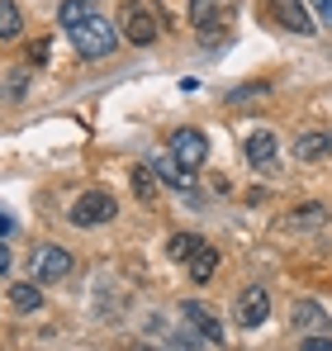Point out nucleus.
Segmentation results:
<instances>
[{"label":"nucleus","mask_w":332,"mask_h":351,"mask_svg":"<svg viewBox=\"0 0 332 351\" xmlns=\"http://www.w3.org/2000/svg\"><path fill=\"white\" fill-rule=\"evenodd\" d=\"M133 351H162V347H152V342H138V347H133Z\"/></svg>","instance_id":"obj_26"},{"label":"nucleus","mask_w":332,"mask_h":351,"mask_svg":"<svg viewBox=\"0 0 332 351\" xmlns=\"http://www.w3.org/2000/svg\"><path fill=\"white\" fill-rule=\"evenodd\" d=\"M114 214H119V199L105 195V190H91V195H81L71 209H67V219L76 223V228H95V223H110Z\"/></svg>","instance_id":"obj_3"},{"label":"nucleus","mask_w":332,"mask_h":351,"mask_svg":"<svg viewBox=\"0 0 332 351\" xmlns=\"http://www.w3.org/2000/svg\"><path fill=\"white\" fill-rule=\"evenodd\" d=\"M185 266H190V280H195V285H209V280H214V271H219V252L204 242V247H200Z\"/></svg>","instance_id":"obj_11"},{"label":"nucleus","mask_w":332,"mask_h":351,"mask_svg":"<svg viewBox=\"0 0 332 351\" xmlns=\"http://www.w3.org/2000/svg\"><path fill=\"white\" fill-rule=\"evenodd\" d=\"M0 276H10V247L0 242Z\"/></svg>","instance_id":"obj_25"},{"label":"nucleus","mask_w":332,"mask_h":351,"mask_svg":"<svg viewBox=\"0 0 332 351\" xmlns=\"http://www.w3.org/2000/svg\"><path fill=\"white\" fill-rule=\"evenodd\" d=\"M48 48H53L48 38H34V43H29V62H34V66H43V62H48Z\"/></svg>","instance_id":"obj_21"},{"label":"nucleus","mask_w":332,"mask_h":351,"mask_svg":"<svg viewBox=\"0 0 332 351\" xmlns=\"http://www.w3.org/2000/svg\"><path fill=\"white\" fill-rule=\"evenodd\" d=\"M261 10H266V19H276L289 34H313V14L304 10V0H261Z\"/></svg>","instance_id":"obj_4"},{"label":"nucleus","mask_w":332,"mask_h":351,"mask_svg":"<svg viewBox=\"0 0 332 351\" xmlns=\"http://www.w3.org/2000/svg\"><path fill=\"white\" fill-rule=\"evenodd\" d=\"M318 5V14H323V24H332V0H313Z\"/></svg>","instance_id":"obj_24"},{"label":"nucleus","mask_w":332,"mask_h":351,"mask_svg":"<svg viewBox=\"0 0 332 351\" xmlns=\"http://www.w3.org/2000/svg\"><path fill=\"white\" fill-rule=\"evenodd\" d=\"M190 24L195 29H214L219 24V0H190Z\"/></svg>","instance_id":"obj_18"},{"label":"nucleus","mask_w":332,"mask_h":351,"mask_svg":"<svg viewBox=\"0 0 332 351\" xmlns=\"http://www.w3.org/2000/svg\"><path fill=\"white\" fill-rule=\"evenodd\" d=\"M71 43H76V58L95 62V58H110L114 48H119V34H114L100 14H91L86 24H76V29H71Z\"/></svg>","instance_id":"obj_2"},{"label":"nucleus","mask_w":332,"mask_h":351,"mask_svg":"<svg viewBox=\"0 0 332 351\" xmlns=\"http://www.w3.org/2000/svg\"><path fill=\"white\" fill-rule=\"evenodd\" d=\"M289 318H294V328H304V332H323V328H328V313H323V304H313V299H299Z\"/></svg>","instance_id":"obj_12"},{"label":"nucleus","mask_w":332,"mask_h":351,"mask_svg":"<svg viewBox=\"0 0 332 351\" xmlns=\"http://www.w3.org/2000/svg\"><path fill=\"white\" fill-rule=\"evenodd\" d=\"M147 167H152V171H157V180H166L171 190H195V171H190L185 162H176L171 152H166V157H157V162H147Z\"/></svg>","instance_id":"obj_9"},{"label":"nucleus","mask_w":332,"mask_h":351,"mask_svg":"<svg viewBox=\"0 0 332 351\" xmlns=\"http://www.w3.org/2000/svg\"><path fill=\"white\" fill-rule=\"evenodd\" d=\"M252 95H266V86H247V90H233V100H252Z\"/></svg>","instance_id":"obj_23"},{"label":"nucleus","mask_w":332,"mask_h":351,"mask_svg":"<svg viewBox=\"0 0 332 351\" xmlns=\"http://www.w3.org/2000/svg\"><path fill=\"white\" fill-rule=\"evenodd\" d=\"M162 29H166L162 0H128V14H123V38L128 43H157Z\"/></svg>","instance_id":"obj_1"},{"label":"nucleus","mask_w":332,"mask_h":351,"mask_svg":"<svg viewBox=\"0 0 332 351\" xmlns=\"http://www.w3.org/2000/svg\"><path fill=\"white\" fill-rule=\"evenodd\" d=\"M0 233H10V219H5V214H0Z\"/></svg>","instance_id":"obj_27"},{"label":"nucleus","mask_w":332,"mask_h":351,"mask_svg":"<svg viewBox=\"0 0 332 351\" xmlns=\"http://www.w3.org/2000/svg\"><path fill=\"white\" fill-rule=\"evenodd\" d=\"M237 323L242 328H261L266 323V313H271V290H261V285H247V290L237 294Z\"/></svg>","instance_id":"obj_6"},{"label":"nucleus","mask_w":332,"mask_h":351,"mask_svg":"<svg viewBox=\"0 0 332 351\" xmlns=\"http://www.w3.org/2000/svg\"><path fill=\"white\" fill-rule=\"evenodd\" d=\"M128 180H133V195H138L143 204H157V171H152L147 162H138V167L128 171Z\"/></svg>","instance_id":"obj_14"},{"label":"nucleus","mask_w":332,"mask_h":351,"mask_svg":"<svg viewBox=\"0 0 332 351\" xmlns=\"http://www.w3.org/2000/svg\"><path fill=\"white\" fill-rule=\"evenodd\" d=\"M62 276H71V256H67L62 247H38V252H34V280H38V285H53Z\"/></svg>","instance_id":"obj_7"},{"label":"nucleus","mask_w":332,"mask_h":351,"mask_svg":"<svg viewBox=\"0 0 332 351\" xmlns=\"http://www.w3.org/2000/svg\"><path fill=\"white\" fill-rule=\"evenodd\" d=\"M299 351H332V337L313 332V337H304V342H299Z\"/></svg>","instance_id":"obj_22"},{"label":"nucleus","mask_w":332,"mask_h":351,"mask_svg":"<svg viewBox=\"0 0 332 351\" xmlns=\"http://www.w3.org/2000/svg\"><path fill=\"white\" fill-rule=\"evenodd\" d=\"M24 34V14L14 0H0V38H19Z\"/></svg>","instance_id":"obj_17"},{"label":"nucleus","mask_w":332,"mask_h":351,"mask_svg":"<svg viewBox=\"0 0 332 351\" xmlns=\"http://www.w3.org/2000/svg\"><path fill=\"white\" fill-rule=\"evenodd\" d=\"M171 157L185 162L190 171H200V162L209 157V138H204L200 128H176V133H171Z\"/></svg>","instance_id":"obj_5"},{"label":"nucleus","mask_w":332,"mask_h":351,"mask_svg":"<svg viewBox=\"0 0 332 351\" xmlns=\"http://www.w3.org/2000/svg\"><path fill=\"white\" fill-rule=\"evenodd\" d=\"M200 247H204V242H200V237H195V233H176V237H171V242H166V252H171L176 261H190V256H195Z\"/></svg>","instance_id":"obj_20"},{"label":"nucleus","mask_w":332,"mask_h":351,"mask_svg":"<svg viewBox=\"0 0 332 351\" xmlns=\"http://www.w3.org/2000/svg\"><path fill=\"white\" fill-rule=\"evenodd\" d=\"M328 214H323V204H304V209H294L289 219H285V228H318Z\"/></svg>","instance_id":"obj_19"},{"label":"nucleus","mask_w":332,"mask_h":351,"mask_svg":"<svg viewBox=\"0 0 332 351\" xmlns=\"http://www.w3.org/2000/svg\"><path fill=\"white\" fill-rule=\"evenodd\" d=\"M328 152H332L328 133H299V138H294V157H299V162H318V157H328Z\"/></svg>","instance_id":"obj_13"},{"label":"nucleus","mask_w":332,"mask_h":351,"mask_svg":"<svg viewBox=\"0 0 332 351\" xmlns=\"http://www.w3.org/2000/svg\"><path fill=\"white\" fill-rule=\"evenodd\" d=\"M10 308L38 313V308H43V290H38V285H10Z\"/></svg>","instance_id":"obj_15"},{"label":"nucleus","mask_w":332,"mask_h":351,"mask_svg":"<svg viewBox=\"0 0 332 351\" xmlns=\"http://www.w3.org/2000/svg\"><path fill=\"white\" fill-rule=\"evenodd\" d=\"M57 19H62V29L71 34L76 24H86V19H91V0H62V10H57Z\"/></svg>","instance_id":"obj_16"},{"label":"nucleus","mask_w":332,"mask_h":351,"mask_svg":"<svg viewBox=\"0 0 332 351\" xmlns=\"http://www.w3.org/2000/svg\"><path fill=\"white\" fill-rule=\"evenodd\" d=\"M276 147H280L276 133H271V128H257V133L247 138V162H252L257 171H266V167L276 162Z\"/></svg>","instance_id":"obj_10"},{"label":"nucleus","mask_w":332,"mask_h":351,"mask_svg":"<svg viewBox=\"0 0 332 351\" xmlns=\"http://www.w3.org/2000/svg\"><path fill=\"white\" fill-rule=\"evenodd\" d=\"M180 313H185V323H190V332H200L204 342H223V323L214 318V308H204V304H180Z\"/></svg>","instance_id":"obj_8"}]
</instances>
